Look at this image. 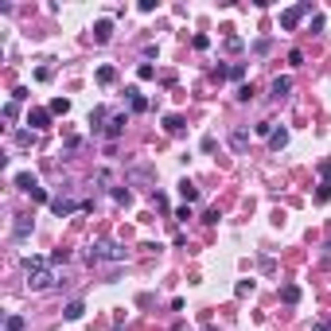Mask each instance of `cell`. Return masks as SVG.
Returning a JSON list of instances; mask_svg holds the SVG:
<instances>
[{
	"instance_id": "6da1fadb",
	"label": "cell",
	"mask_w": 331,
	"mask_h": 331,
	"mask_svg": "<svg viewBox=\"0 0 331 331\" xmlns=\"http://www.w3.org/2000/svg\"><path fill=\"white\" fill-rule=\"evenodd\" d=\"M24 277L31 288H47L55 277H51V261L47 257H24Z\"/></svg>"
},
{
	"instance_id": "7a4b0ae2",
	"label": "cell",
	"mask_w": 331,
	"mask_h": 331,
	"mask_svg": "<svg viewBox=\"0 0 331 331\" xmlns=\"http://www.w3.org/2000/svg\"><path fill=\"white\" fill-rule=\"evenodd\" d=\"M86 257H90V265H101V261H113L117 265V261H125V249H121L117 242H94Z\"/></svg>"
},
{
	"instance_id": "3957f363",
	"label": "cell",
	"mask_w": 331,
	"mask_h": 331,
	"mask_svg": "<svg viewBox=\"0 0 331 331\" xmlns=\"http://www.w3.org/2000/svg\"><path fill=\"white\" fill-rule=\"evenodd\" d=\"M308 12H312V4H296V8H284V12H281V27H284V31H292V27H296V24H300V20L308 16Z\"/></svg>"
},
{
	"instance_id": "277c9868",
	"label": "cell",
	"mask_w": 331,
	"mask_h": 331,
	"mask_svg": "<svg viewBox=\"0 0 331 331\" xmlns=\"http://www.w3.org/2000/svg\"><path fill=\"white\" fill-rule=\"evenodd\" d=\"M125 125H129V113H113V117H109V125H105V137H109V141H117Z\"/></svg>"
},
{
	"instance_id": "5b68a950",
	"label": "cell",
	"mask_w": 331,
	"mask_h": 331,
	"mask_svg": "<svg viewBox=\"0 0 331 331\" xmlns=\"http://www.w3.org/2000/svg\"><path fill=\"white\" fill-rule=\"evenodd\" d=\"M288 90H292V78H273V82H269V97H273V101H281Z\"/></svg>"
},
{
	"instance_id": "8992f818",
	"label": "cell",
	"mask_w": 331,
	"mask_h": 331,
	"mask_svg": "<svg viewBox=\"0 0 331 331\" xmlns=\"http://www.w3.org/2000/svg\"><path fill=\"white\" fill-rule=\"evenodd\" d=\"M27 234H31V214H16V226H12V238H16V242H24Z\"/></svg>"
},
{
	"instance_id": "52a82bcc",
	"label": "cell",
	"mask_w": 331,
	"mask_h": 331,
	"mask_svg": "<svg viewBox=\"0 0 331 331\" xmlns=\"http://www.w3.org/2000/svg\"><path fill=\"white\" fill-rule=\"evenodd\" d=\"M51 207H55V214H59V218H67V214L78 211V203H74V199H63V195H59V199H51Z\"/></svg>"
},
{
	"instance_id": "ba28073f",
	"label": "cell",
	"mask_w": 331,
	"mask_h": 331,
	"mask_svg": "<svg viewBox=\"0 0 331 331\" xmlns=\"http://www.w3.org/2000/svg\"><path fill=\"white\" fill-rule=\"evenodd\" d=\"M230 148H234V152H246V148H249V129H234V133H230Z\"/></svg>"
},
{
	"instance_id": "9c48e42d",
	"label": "cell",
	"mask_w": 331,
	"mask_h": 331,
	"mask_svg": "<svg viewBox=\"0 0 331 331\" xmlns=\"http://www.w3.org/2000/svg\"><path fill=\"white\" fill-rule=\"evenodd\" d=\"M94 39L97 43H109V39H113V24H109V20H97L94 24Z\"/></svg>"
},
{
	"instance_id": "30bf717a",
	"label": "cell",
	"mask_w": 331,
	"mask_h": 331,
	"mask_svg": "<svg viewBox=\"0 0 331 331\" xmlns=\"http://www.w3.org/2000/svg\"><path fill=\"white\" fill-rule=\"evenodd\" d=\"M47 121H51V109H31L27 113V125L31 129H47Z\"/></svg>"
},
{
	"instance_id": "8fae6325",
	"label": "cell",
	"mask_w": 331,
	"mask_h": 331,
	"mask_svg": "<svg viewBox=\"0 0 331 331\" xmlns=\"http://www.w3.org/2000/svg\"><path fill=\"white\" fill-rule=\"evenodd\" d=\"M16 187H20V191H27V195H31V191L39 187V183H35V175H31V171H20V175H16Z\"/></svg>"
},
{
	"instance_id": "7c38bea8",
	"label": "cell",
	"mask_w": 331,
	"mask_h": 331,
	"mask_svg": "<svg viewBox=\"0 0 331 331\" xmlns=\"http://www.w3.org/2000/svg\"><path fill=\"white\" fill-rule=\"evenodd\" d=\"M284 144H288V129H273V137H269V148H273V152H281Z\"/></svg>"
},
{
	"instance_id": "4fadbf2b",
	"label": "cell",
	"mask_w": 331,
	"mask_h": 331,
	"mask_svg": "<svg viewBox=\"0 0 331 331\" xmlns=\"http://www.w3.org/2000/svg\"><path fill=\"white\" fill-rule=\"evenodd\" d=\"M164 129H167V133H171V137H175V133H183V117H175V113H167V117H164Z\"/></svg>"
},
{
	"instance_id": "5bb4252c",
	"label": "cell",
	"mask_w": 331,
	"mask_h": 331,
	"mask_svg": "<svg viewBox=\"0 0 331 331\" xmlns=\"http://www.w3.org/2000/svg\"><path fill=\"white\" fill-rule=\"evenodd\" d=\"M179 195H183L187 203H195V199H199V187H195L191 179H183V183H179Z\"/></svg>"
},
{
	"instance_id": "9a60e30c",
	"label": "cell",
	"mask_w": 331,
	"mask_h": 331,
	"mask_svg": "<svg viewBox=\"0 0 331 331\" xmlns=\"http://www.w3.org/2000/svg\"><path fill=\"white\" fill-rule=\"evenodd\" d=\"M281 300H284V304H296V300H300V288H296V284H284V288H281Z\"/></svg>"
},
{
	"instance_id": "2e32d148",
	"label": "cell",
	"mask_w": 331,
	"mask_h": 331,
	"mask_svg": "<svg viewBox=\"0 0 331 331\" xmlns=\"http://www.w3.org/2000/svg\"><path fill=\"white\" fill-rule=\"evenodd\" d=\"M125 94H129V101H133V109H137V113H141L144 105H148V101H144V97H141V90H137V86H129Z\"/></svg>"
},
{
	"instance_id": "e0dca14e",
	"label": "cell",
	"mask_w": 331,
	"mask_h": 331,
	"mask_svg": "<svg viewBox=\"0 0 331 331\" xmlns=\"http://www.w3.org/2000/svg\"><path fill=\"white\" fill-rule=\"evenodd\" d=\"M82 312H86V308H82V300H71L63 316H67V320H82Z\"/></svg>"
},
{
	"instance_id": "ac0fdd59",
	"label": "cell",
	"mask_w": 331,
	"mask_h": 331,
	"mask_svg": "<svg viewBox=\"0 0 331 331\" xmlns=\"http://www.w3.org/2000/svg\"><path fill=\"white\" fill-rule=\"evenodd\" d=\"M137 78H141V82L156 78V67H152V63H141V67H137Z\"/></svg>"
},
{
	"instance_id": "d6986e66",
	"label": "cell",
	"mask_w": 331,
	"mask_h": 331,
	"mask_svg": "<svg viewBox=\"0 0 331 331\" xmlns=\"http://www.w3.org/2000/svg\"><path fill=\"white\" fill-rule=\"evenodd\" d=\"M113 78H117V71H113V67H101V71H97V82H101V86H109Z\"/></svg>"
},
{
	"instance_id": "ffe728a7",
	"label": "cell",
	"mask_w": 331,
	"mask_h": 331,
	"mask_svg": "<svg viewBox=\"0 0 331 331\" xmlns=\"http://www.w3.org/2000/svg\"><path fill=\"white\" fill-rule=\"evenodd\" d=\"M67 109H71L67 97H55V101H51V113H67Z\"/></svg>"
},
{
	"instance_id": "44dd1931",
	"label": "cell",
	"mask_w": 331,
	"mask_h": 331,
	"mask_svg": "<svg viewBox=\"0 0 331 331\" xmlns=\"http://www.w3.org/2000/svg\"><path fill=\"white\" fill-rule=\"evenodd\" d=\"M105 117H109V113H105V109H101V105H97L94 113H90V125H94V129H101V121H105Z\"/></svg>"
},
{
	"instance_id": "7402d4cb",
	"label": "cell",
	"mask_w": 331,
	"mask_h": 331,
	"mask_svg": "<svg viewBox=\"0 0 331 331\" xmlns=\"http://www.w3.org/2000/svg\"><path fill=\"white\" fill-rule=\"evenodd\" d=\"M288 63H292V67H300V63H304V51L292 47V51H288Z\"/></svg>"
},
{
	"instance_id": "603a6c76",
	"label": "cell",
	"mask_w": 331,
	"mask_h": 331,
	"mask_svg": "<svg viewBox=\"0 0 331 331\" xmlns=\"http://www.w3.org/2000/svg\"><path fill=\"white\" fill-rule=\"evenodd\" d=\"M328 199H331V183H324V187L316 191V203H328Z\"/></svg>"
},
{
	"instance_id": "cb8c5ba5",
	"label": "cell",
	"mask_w": 331,
	"mask_h": 331,
	"mask_svg": "<svg viewBox=\"0 0 331 331\" xmlns=\"http://www.w3.org/2000/svg\"><path fill=\"white\" fill-rule=\"evenodd\" d=\"M253 97V86H238V101H249Z\"/></svg>"
},
{
	"instance_id": "d4e9b609",
	"label": "cell",
	"mask_w": 331,
	"mask_h": 331,
	"mask_svg": "<svg viewBox=\"0 0 331 331\" xmlns=\"http://www.w3.org/2000/svg\"><path fill=\"white\" fill-rule=\"evenodd\" d=\"M12 101H16V105H20V101H27V90H24V86H16V90H12Z\"/></svg>"
},
{
	"instance_id": "484cf974",
	"label": "cell",
	"mask_w": 331,
	"mask_h": 331,
	"mask_svg": "<svg viewBox=\"0 0 331 331\" xmlns=\"http://www.w3.org/2000/svg\"><path fill=\"white\" fill-rule=\"evenodd\" d=\"M226 51H242V39L238 35H226Z\"/></svg>"
},
{
	"instance_id": "4316f807",
	"label": "cell",
	"mask_w": 331,
	"mask_h": 331,
	"mask_svg": "<svg viewBox=\"0 0 331 331\" xmlns=\"http://www.w3.org/2000/svg\"><path fill=\"white\" fill-rule=\"evenodd\" d=\"M320 175H324V179L331 183V160H324V164H320Z\"/></svg>"
},
{
	"instance_id": "83f0119b",
	"label": "cell",
	"mask_w": 331,
	"mask_h": 331,
	"mask_svg": "<svg viewBox=\"0 0 331 331\" xmlns=\"http://www.w3.org/2000/svg\"><path fill=\"white\" fill-rule=\"evenodd\" d=\"M312 331H331V324H328V320H320V324H316Z\"/></svg>"
}]
</instances>
